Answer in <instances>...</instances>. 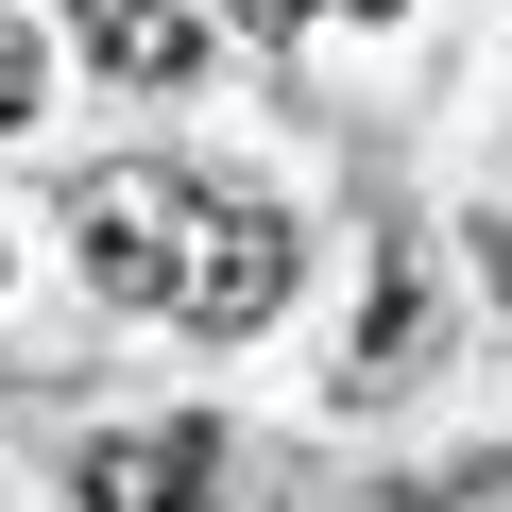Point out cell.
I'll list each match as a JSON object with an SVG mask.
<instances>
[{
	"label": "cell",
	"instance_id": "8992f818",
	"mask_svg": "<svg viewBox=\"0 0 512 512\" xmlns=\"http://www.w3.org/2000/svg\"><path fill=\"white\" fill-rule=\"evenodd\" d=\"M427 512H512V461H444V478H427Z\"/></svg>",
	"mask_w": 512,
	"mask_h": 512
},
{
	"label": "cell",
	"instance_id": "ba28073f",
	"mask_svg": "<svg viewBox=\"0 0 512 512\" xmlns=\"http://www.w3.org/2000/svg\"><path fill=\"white\" fill-rule=\"evenodd\" d=\"M256 35H291V18H393V0H239Z\"/></svg>",
	"mask_w": 512,
	"mask_h": 512
},
{
	"label": "cell",
	"instance_id": "5b68a950",
	"mask_svg": "<svg viewBox=\"0 0 512 512\" xmlns=\"http://www.w3.org/2000/svg\"><path fill=\"white\" fill-rule=\"evenodd\" d=\"M427 359V291H410V256H376V308H359V376Z\"/></svg>",
	"mask_w": 512,
	"mask_h": 512
},
{
	"label": "cell",
	"instance_id": "9c48e42d",
	"mask_svg": "<svg viewBox=\"0 0 512 512\" xmlns=\"http://www.w3.org/2000/svg\"><path fill=\"white\" fill-rule=\"evenodd\" d=\"M495 291H512V239H495Z\"/></svg>",
	"mask_w": 512,
	"mask_h": 512
},
{
	"label": "cell",
	"instance_id": "52a82bcc",
	"mask_svg": "<svg viewBox=\"0 0 512 512\" xmlns=\"http://www.w3.org/2000/svg\"><path fill=\"white\" fill-rule=\"evenodd\" d=\"M18 120H35V35L0 18V137H18Z\"/></svg>",
	"mask_w": 512,
	"mask_h": 512
},
{
	"label": "cell",
	"instance_id": "277c9868",
	"mask_svg": "<svg viewBox=\"0 0 512 512\" xmlns=\"http://www.w3.org/2000/svg\"><path fill=\"white\" fill-rule=\"evenodd\" d=\"M69 18H86V52L120 86H188L205 69V18H188V0H69Z\"/></svg>",
	"mask_w": 512,
	"mask_h": 512
},
{
	"label": "cell",
	"instance_id": "7a4b0ae2",
	"mask_svg": "<svg viewBox=\"0 0 512 512\" xmlns=\"http://www.w3.org/2000/svg\"><path fill=\"white\" fill-rule=\"evenodd\" d=\"M274 308H291V222L205 188V205H188V274H171V325H205V342H256Z\"/></svg>",
	"mask_w": 512,
	"mask_h": 512
},
{
	"label": "cell",
	"instance_id": "6da1fadb",
	"mask_svg": "<svg viewBox=\"0 0 512 512\" xmlns=\"http://www.w3.org/2000/svg\"><path fill=\"white\" fill-rule=\"evenodd\" d=\"M188 171H86L69 188V239H86V291L103 308H171V274H188Z\"/></svg>",
	"mask_w": 512,
	"mask_h": 512
},
{
	"label": "cell",
	"instance_id": "3957f363",
	"mask_svg": "<svg viewBox=\"0 0 512 512\" xmlns=\"http://www.w3.org/2000/svg\"><path fill=\"white\" fill-rule=\"evenodd\" d=\"M205 478H222V427H120V444H86V512H205Z\"/></svg>",
	"mask_w": 512,
	"mask_h": 512
}]
</instances>
